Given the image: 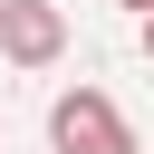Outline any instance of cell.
<instances>
[{
	"instance_id": "1",
	"label": "cell",
	"mask_w": 154,
	"mask_h": 154,
	"mask_svg": "<svg viewBox=\"0 0 154 154\" xmlns=\"http://www.w3.org/2000/svg\"><path fill=\"white\" fill-rule=\"evenodd\" d=\"M48 144H58V154H135V125L116 116L106 87H67V96L48 106Z\"/></svg>"
},
{
	"instance_id": "4",
	"label": "cell",
	"mask_w": 154,
	"mask_h": 154,
	"mask_svg": "<svg viewBox=\"0 0 154 154\" xmlns=\"http://www.w3.org/2000/svg\"><path fill=\"white\" fill-rule=\"evenodd\" d=\"M125 10H154V0H125Z\"/></svg>"
},
{
	"instance_id": "5",
	"label": "cell",
	"mask_w": 154,
	"mask_h": 154,
	"mask_svg": "<svg viewBox=\"0 0 154 154\" xmlns=\"http://www.w3.org/2000/svg\"><path fill=\"white\" fill-rule=\"evenodd\" d=\"M0 19H10V0H0Z\"/></svg>"
},
{
	"instance_id": "2",
	"label": "cell",
	"mask_w": 154,
	"mask_h": 154,
	"mask_svg": "<svg viewBox=\"0 0 154 154\" xmlns=\"http://www.w3.org/2000/svg\"><path fill=\"white\" fill-rule=\"evenodd\" d=\"M67 48V19L48 10V0H10V19H0V58L10 67H48Z\"/></svg>"
},
{
	"instance_id": "3",
	"label": "cell",
	"mask_w": 154,
	"mask_h": 154,
	"mask_svg": "<svg viewBox=\"0 0 154 154\" xmlns=\"http://www.w3.org/2000/svg\"><path fill=\"white\" fill-rule=\"evenodd\" d=\"M144 58H154V10H144Z\"/></svg>"
}]
</instances>
